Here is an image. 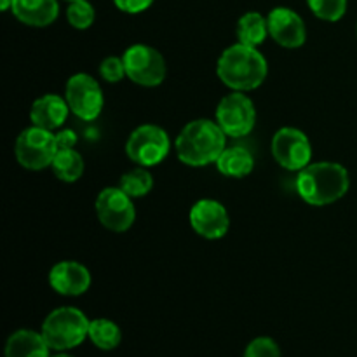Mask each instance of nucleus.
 <instances>
[{
  "instance_id": "nucleus-15",
  "label": "nucleus",
  "mask_w": 357,
  "mask_h": 357,
  "mask_svg": "<svg viewBox=\"0 0 357 357\" xmlns=\"http://www.w3.org/2000/svg\"><path fill=\"white\" fill-rule=\"evenodd\" d=\"M70 114V107L65 98L58 94H45L33 101L30 108V121L37 128L54 131L65 124Z\"/></svg>"
},
{
  "instance_id": "nucleus-24",
  "label": "nucleus",
  "mask_w": 357,
  "mask_h": 357,
  "mask_svg": "<svg viewBox=\"0 0 357 357\" xmlns=\"http://www.w3.org/2000/svg\"><path fill=\"white\" fill-rule=\"evenodd\" d=\"M310 10L323 21H338L347 10V0H307Z\"/></svg>"
},
{
  "instance_id": "nucleus-6",
  "label": "nucleus",
  "mask_w": 357,
  "mask_h": 357,
  "mask_svg": "<svg viewBox=\"0 0 357 357\" xmlns=\"http://www.w3.org/2000/svg\"><path fill=\"white\" fill-rule=\"evenodd\" d=\"M126 77L143 87L160 86L166 79L167 66L164 56L155 47L146 44H135L122 54Z\"/></svg>"
},
{
  "instance_id": "nucleus-9",
  "label": "nucleus",
  "mask_w": 357,
  "mask_h": 357,
  "mask_svg": "<svg viewBox=\"0 0 357 357\" xmlns=\"http://www.w3.org/2000/svg\"><path fill=\"white\" fill-rule=\"evenodd\" d=\"M65 100L70 112L82 121L98 119L105 105L101 86L89 73H75L70 77L65 87Z\"/></svg>"
},
{
  "instance_id": "nucleus-16",
  "label": "nucleus",
  "mask_w": 357,
  "mask_h": 357,
  "mask_svg": "<svg viewBox=\"0 0 357 357\" xmlns=\"http://www.w3.org/2000/svg\"><path fill=\"white\" fill-rule=\"evenodd\" d=\"M16 20L28 26H49L59 14L58 0H14L10 7Z\"/></svg>"
},
{
  "instance_id": "nucleus-12",
  "label": "nucleus",
  "mask_w": 357,
  "mask_h": 357,
  "mask_svg": "<svg viewBox=\"0 0 357 357\" xmlns=\"http://www.w3.org/2000/svg\"><path fill=\"white\" fill-rule=\"evenodd\" d=\"M188 220L195 234L209 241L222 239L230 229L229 211L222 202L215 199H201L195 202L192 206Z\"/></svg>"
},
{
  "instance_id": "nucleus-31",
  "label": "nucleus",
  "mask_w": 357,
  "mask_h": 357,
  "mask_svg": "<svg viewBox=\"0 0 357 357\" xmlns=\"http://www.w3.org/2000/svg\"><path fill=\"white\" fill-rule=\"evenodd\" d=\"M66 2H77V0H66Z\"/></svg>"
},
{
  "instance_id": "nucleus-22",
  "label": "nucleus",
  "mask_w": 357,
  "mask_h": 357,
  "mask_svg": "<svg viewBox=\"0 0 357 357\" xmlns=\"http://www.w3.org/2000/svg\"><path fill=\"white\" fill-rule=\"evenodd\" d=\"M119 187H121L131 199L145 197V195L152 190L153 178L146 167L138 166L135 167V169L128 171L126 174H122L121 185H119Z\"/></svg>"
},
{
  "instance_id": "nucleus-8",
  "label": "nucleus",
  "mask_w": 357,
  "mask_h": 357,
  "mask_svg": "<svg viewBox=\"0 0 357 357\" xmlns=\"http://www.w3.org/2000/svg\"><path fill=\"white\" fill-rule=\"evenodd\" d=\"M216 122L227 136L243 138L253 131L257 122L255 103L243 91H234L220 100L216 107Z\"/></svg>"
},
{
  "instance_id": "nucleus-28",
  "label": "nucleus",
  "mask_w": 357,
  "mask_h": 357,
  "mask_svg": "<svg viewBox=\"0 0 357 357\" xmlns=\"http://www.w3.org/2000/svg\"><path fill=\"white\" fill-rule=\"evenodd\" d=\"M56 142H58V150L75 149L77 145L75 131H72V129H63V131L56 132Z\"/></svg>"
},
{
  "instance_id": "nucleus-23",
  "label": "nucleus",
  "mask_w": 357,
  "mask_h": 357,
  "mask_svg": "<svg viewBox=\"0 0 357 357\" xmlns=\"http://www.w3.org/2000/svg\"><path fill=\"white\" fill-rule=\"evenodd\" d=\"M94 17H96L94 7L87 0L70 2L68 9H66V20L77 30H87L94 23Z\"/></svg>"
},
{
  "instance_id": "nucleus-20",
  "label": "nucleus",
  "mask_w": 357,
  "mask_h": 357,
  "mask_svg": "<svg viewBox=\"0 0 357 357\" xmlns=\"http://www.w3.org/2000/svg\"><path fill=\"white\" fill-rule=\"evenodd\" d=\"M56 178H59L65 183H75L84 174V159L75 149L58 150L54 160L51 164Z\"/></svg>"
},
{
  "instance_id": "nucleus-27",
  "label": "nucleus",
  "mask_w": 357,
  "mask_h": 357,
  "mask_svg": "<svg viewBox=\"0 0 357 357\" xmlns=\"http://www.w3.org/2000/svg\"><path fill=\"white\" fill-rule=\"evenodd\" d=\"M117 9L128 14H138L149 9L153 3V0H114Z\"/></svg>"
},
{
  "instance_id": "nucleus-7",
  "label": "nucleus",
  "mask_w": 357,
  "mask_h": 357,
  "mask_svg": "<svg viewBox=\"0 0 357 357\" xmlns=\"http://www.w3.org/2000/svg\"><path fill=\"white\" fill-rule=\"evenodd\" d=\"M171 149L169 136L162 128L143 124L129 135L126 153L132 162L143 167H152L162 162Z\"/></svg>"
},
{
  "instance_id": "nucleus-3",
  "label": "nucleus",
  "mask_w": 357,
  "mask_h": 357,
  "mask_svg": "<svg viewBox=\"0 0 357 357\" xmlns=\"http://www.w3.org/2000/svg\"><path fill=\"white\" fill-rule=\"evenodd\" d=\"M225 136L218 122L208 119L188 122L176 138L178 159L190 167H204L216 162L227 149Z\"/></svg>"
},
{
  "instance_id": "nucleus-5",
  "label": "nucleus",
  "mask_w": 357,
  "mask_h": 357,
  "mask_svg": "<svg viewBox=\"0 0 357 357\" xmlns=\"http://www.w3.org/2000/svg\"><path fill=\"white\" fill-rule=\"evenodd\" d=\"M16 159L24 169L40 171L52 164L58 153V142L56 135L47 129L31 126L21 131L14 146Z\"/></svg>"
},
{
  "instance_id": "nucleus-10",
  "label": "nucleus",
  "mask_w": 357,
  "mask_h": 357,
  "mask_svg": "<svg viewBox=\"0 0 357 357\" xmlns=\"http://www.w3.org/2000/svg\"><path fill=\"white\" fill-rule=\"evenodd\" d=\"M96 215L105 229L112 232H126L135 223L136 209L132 199L121 187H108L98 195Z\"/></svg>"
},
{
  "instance_id": "nucleus-17",
  "label": "nucleus",
  "mask_w": 357,
  "mask_h": 357,
  "mask_svg": "<svg viewBox=\"0 0 357 357\" xmlns=\"http://www.w3.org/2000/svg\"><path fill=\"white\" fill-rule=\"evenodd\" d=\"M44 335L33 330H17L7 338L6 357H51Z\"/></svg>"
},
{
  "instance_id": "nucleus-4",
  "label": "nucleus",
  "mask_w": 357,
  "mask_h": 357,
  "mask_svg": "<svg viewBox=\"0 0 357 357\" xmlns=\"http://www.w3.org/2000/svg\"><path fill=\"white\" fill-rule=\"evenodd\" d=\"M89 324L86 314L75 307H59L45 317L42 335L51 351H70L89 338Z\"/></svg>"
},
{
  "instance_id": "nucleus-14",
  "label": "nucleus",
  "mask_w": 357,
  "mask_h": 357,
  "mask_svg": "<svg viewBox=\"0 0 357 357\" xmlns=\"http://www.w3.org/2000/svg\"><path fill=\"white\" fill-rule=\"evenodd\" d=\"M49 284L63 296H80L89 289L91 274L79 261H59L49 272Z\"/></svg>"
},
{
  "instance_id": "nucleus-26",
  "label": "nucleus",
  "mask_w": 357,
  "mask_h": 357,
  "mask_svg": "<svg viewBox=\"0 0 357 357\" xmlns=\"http://www.w3.org/2000/svg\"><path fill=\"white\" fill-rule=\"evenodd\" d=\"M100 75L103 77L107 82H121L126 77L124 59L117 58V56H108V58H105L100 65Z\"/></svg>"
},
{
  "instance_id": "nucleus-13",
  "label": "nucleus",
  "mask_w": 357,
  "mask_h": 357,
  "mask_svg": "<svg viewBox=\"0 0 357 357\" xmlns=\"http://www.w3.org/2000/svg\"><path fill=\"white\" fill-rule=\"evenodd\" d=\"M268 35L288 49L302 47L307 40V28L300 14L288 7H275L268 13Z\"/></svg>"
},
{
  "instance_id": "nucleus-25",
  "label": "nucleus",
  "mask_w": 357,
  "mask_h": 357,
  "mask_svg": "<svg viewBox=\"0 0 357 357\" xmlns=\"http://www.w3.org/2000/svg\"><path fill=\"white\" fill-rule=\"evenodd\" d=\"M244 357H281V349L272 338L258 337L248 345Z\"/></svg>"
},
{
  "instance_id": "nucleus-11",
  "label": "nucleus",
  "mask_w": 357,
  "mask_h": 357,
  "mask_svg": "<svg viewBox=\"0 0 357 357\" xmlns=\"http://www.w3.org/2000/svg\"><path fill=\"white\" fill-rule=\"evenodd\" d=\"M272 155L288 171H302L312 159V145L303 131L282 128L272 138Z\"/></svg>"
},
{
  "instance_id": "nucleus-18",
  "label": "nucleus",
  "mask_w": 357,
  "mask_h": 357,
  "mask_svg": "<svg viewBox=\"0 0 357 357\" xmlns=\"http://www.w3.org/2000/svg\"><path fill=\"white\" fill-rule=\"evenodd\" d=\"M215 164L220 173L225 176L244 178L253 171L255 159L243 146H230V149L223 150Z\"/></svg>"
},
{
  "instance_id": "nucleus-1",
  "label": "nucleus",
  "mask_w": 357,
  "mask_h": 357,
  "mask_svg": "<svg viewBox=\"0 0 357 357\" xmlns=\"http://www.w3.org/2000/svg\"><path fill=\"white\" fill-rule=\"evenodd\" d=\"M218 79L232 91H253L265 82L268 63L257 47L234 44L227 47L216 63Z\"/></svg>"
},
{
  "instance_id": "nucleus-29",
  "label": "nucleus",
  "mask_w": 357,
  "mask_h": 357,
  "mask_svg": "<svg viewBox=\"0 0 357 357\" xmlns=\"http://www.w3.org/2000/svg\"><path fill=\"white\" fill-rule=\"evenodd\" d=\"M14 0H0V9L2 10H9L13 7Z\"/></svg>"
},
{
  "instance_id": "nucleus-2",
  "label": "nucleus",
  "mask_w": 357,
  "mask_h": 357,
  "mask_svg": "<svg viewBox=\"0 0 357 357\" xmlns=\"http://www.w3.org/2000/svg\"><path fill=\"white\" fill-rule=\"evenodd\" d=\"M351 187L349 171L337 162L309 164L298 171L296 190L310 206H326L344 197Z\"/></svg>"
},
{
  "instance_id": "nucleus-19",
  "label": "nucleus",
  "mask_w": 357,
  "mask_h": 357,
  "mask_svg": "<svg viewBox=\"0 0 357 357\" xmlns=\"http://www.w3.org/2000/svg\"><path fill=\"white\" fill-rule=\"evenodd\" d=\"M268 35V23L267 17L261 16L257 10H251L241 16L237 21V37H239L241 44L251 45V47H258L264 44L265 38Z\"/></svg>"
},
{
  "instance_id": "nucleus-21",
  "label": "nucleus",
  "mask_w": 357,
  "mask_h": 357,
  "mask_svg": "<svg viewBox=\"0 0 357 357\" xmlns=\"http://www.w3.org/2000/svg\"><path fill=\"white\" fill-rule=\"evenodd\" d=\"M89 340L101 351H114L122 340V331L114 321L94 319L89 324Z\"/></svg>"
},
{
  "instance_id": "nucleus-30",
  "label": "nucleus",
  "mask_w": 357,
  "mask_h": 357,
  "mask_svg": "<svg viewBox=\"0 0 357 357\" xmlns=\"http://www.w3.org/2000/svg\"><path fill=\"white\" fill-rule=\"evenodd\" d=\"M51 357H73V356L65 354V352H59V354H54V356H51Z\"/></svg>"
}]
</instances>
